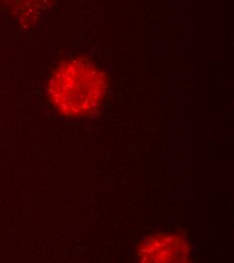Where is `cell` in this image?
Segmentation results:
<instances>
[{
	"label": "cell",
	"mask_w": 234,
	"mask_h": 263,
	"mask_svg": "<svg viewBox=\"0 0 234 263\" xmlns=\"http://www.w3.org/2000/svg\"><path fill=\"white\" fill-rule=\"evenodd\" d=\"M107 87L104 71L89 59L75 57L55 67L48 80L47 96L60 115L82 118L99 107Z\"/></svg>",
	"instance_id": "cell-1"
},
{
	"label": "cell",
	"mask_w": 234,
	"mask_h": 263,
	"mask_svg": "<svg viewBox=\"0 0 234 263\" xmlns=\"http://www.w3.org/2000/svg\"><path fill=\"white\" fill-rule=\"evenodd\" d=\"M137 253L142 262H184L189 257L190 246L182 236L159 234L147 238Z\"/></svg>",
	"instance_id": "cell-2"
},
{
	"label": "cell",
	"mask_w": 234,
	"mask_h": 263,
	"mask_svg": "<svg viewBox=\"0 0 234 263\" xmlns=\"http://www.w3.org/2000/svg\"><path fill=\"white\" fill-rule=\"evenodd\" d=\"M54 0H0L6 14L19 27H34Z\"/></svg>",
	"instance_id": "cell-3"
}]
</instances>
